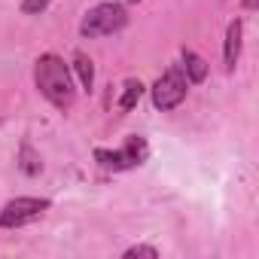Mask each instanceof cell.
Returning a JSON list of instances; mask_svg holds the SVG:
<instances>
[{
	"label": "cell",
	"instance_id": "6da1fadb",
	"mask_svg": "<svg viewBox=\"0 0 259 259\" xmlns=\"http://www.w3.org/2000/svg\"><path fill=\"white\" fill-rule=\"evenodd\" d=\"M34 85L58 110H70L76 104V85H73L70 64H64V58H58L55 52H46V55L37 58V64H34Z\"/></svg>",
	"mask_w": 259,
	"mask_h": 259
},
{
	"label": "cell",
	"instance_id": "7a4b0ae2",
	"mask_svg": "<svg viewBox=\"0 0 259 259\" xmlns=\"http://www.w3.org/2000/svg\"><path fill=\"white\" fill-rule=\"evenodd\" d=\"M128 25V10L122 7V4H98V7H92L85 16H82V22H79V37H85V40H98V37H110V34H116V31H122Z\"/></svg>",
	"mask_w": 259,
	"mask_h": 259
},
{
	"label": "cell",
	"instance_id": "3957f363",
	"mask_svg": "<svg viewBox=\"0 0 259 259\" xmlns=\"http://www.w3.org/2000/svg\"><path fill=\"white\" fill-rule=\"evenodd\" d=\"M150 156V144L141 135H132L119 150H95V162L104 171H132L138 165H144Z\"/></svg>",
	"mask_w": 259,
	"mask_h": 259
},
{
	"label": "cell",
	"instance_id": "277c9868",
	"mask_svg": "<svg viewBox=\"0 0 259 259\" xmlns=\"http://www.w3.org/2000/svg\"><path fill=\"white\" fill-rule=\"evenodd\" d=\"M150 95H153V107L162 110V113L180 107V104L186 101V95H189V79H186V73L180 70V64L168 67V70L153 82Z\"/></svg>",
	"mask_w": 259,
	"mask_h": 259
},
{
	"label": "cell",
	"instance_id": "5b68a950",
	"mask_svg": "<svg viewBox=\"0 0 259 259\" xmlns=\"http://www.w3.org/2000/svg\"><path fill=\"white\" fill-rule=\"evenodd\" d=\"M49 207H52V201H49V198H37V195L10 198L4 207H0V229H22V226H31V223L40 220Z\"/></svg>",
	"mask_w": 259,
	"mask_h": 259
},
{
	"label": "cell",
	"instance_id": "8992f818",
	"mask_svg": "<svg viewBox=\"0 0 259 259\" xmlns=\"http://www.w3.org/2000/svg\"><path fill=\"white\" fill-rule=\"evenodd\" d=\"M241 43H244V25H241V19H235V22H229V28H226V43H223V64H226L229 73H232V70L238 67V61H241Z\"/></svg>",
	"mask_w": 259,
	"mask_h": 259
},
{
	"label": "cell",
	"instance_id": "52a82bcc",
	"mask_svg": "<svg viewBox=\"0 0 259 259\" xmlns=\"http://www.w3.org/2000/svg\"><path fill=\"white\" fill-rule=\"evenodd\" d=\"M180 70L186 73L189 85H198V82L207 79V61H204L201 55H195L192 49H183V64H180Z\"/></svg>",
	"mask_w": 259,
	"mask_h": 259
},
{
	"label": "cell",
	"instance_id": "ba28073f",
	"mask_svg": "<svg viewBox=\"0 0 259 259\" xmlns=\"http://www.w3.org/2000/svg\"><path fill=\"white\" fill-rule=\"evenodd\" d=\"M73 70H76V76H79V85H82L85 92H92V89H95V61H92L85 52H76V55H73Z\"/></svg>",
	"mask_w": 259,
	"mask_h": 259
},
{
	"label": "cell",
	"instance_id": "9c48e42d",
	"mask_svg": "<svg viewBox=\"0 0 259 259\" xmlns=\"http://www.w3.org/2000/svg\"><path fill=\"white\" fill-rule=\"evenodd\" d=\"M144 92H147V89H144V82H141V79H128V82L122 85V98H119V110H122V113H132V110L138 107V101L144 98Z\"/></svg>",
	"mask_w": 259,
	"mask_h": 259
},
{
	"label": "cell",
	"instance_id": "30bf717a",
	"mask_svg": "<svg viewBox=\"0 0 259 259\" xmlns=\"http://www.w3.org/2000/svg\"><path fill=\"white\" fill-rule=\"evenodd\" d=\"M19 168H22V174H28V177H37V174L43 171V162H40V156L34 153L31 144H22V150H19Z\"/></svg>",
	"mask_w": 259,
	"mask_h": 259
},
{
	"label": "cell",
	"instance_id": "8fae6325",
	"mask_svg": "<svg viewBox=\"0 0 259 259\" xmlns=\"http://www.w3.org/2000/svg\"><path fill=\"white\" fill-rule=\"evenodd\" d=\"M125 259H135V256H147V259H159V250L156 247H150V244H135V247H128L125 253H122Z\"/></svg>",
	"mask_w": 259,
	"mask_h": 259
},
{
	"label": "cell",
	"instance_id": "7c38bea8",
	"mask_svg": "<svg viewBox=\"0 0 259 259\" xmlns=\"http://www.w3.org/2000/svg\"><path fill=\"white\" fill-rule=\"evenodd\" d=\"M49 4L52 0H22V13L25 16H40V13L49 10Z\"/></svg>",
	"mask_w": 259,
	"mask_h": 259
},
{
	"label": "cell",
	"instance_id": "4fadbf2b",
	"mask_svg": "<svg viewBox=\"0 0 259 259\" xmlns=\"http://www.w3.org/2000/svg\"><path fill=\"white\" fill-rule=\"evenodd\" d=\"M241 7H244V10H256V7H259V0H241Z\"/></svg>",
	"mask_w": 259,
	"mask_h": 259
},
{
	"label": "cell",
	"instance_id": "5bb4252c",
	"mask_svg": "<svg viewBox=\"0 0 259 259\" xmlns=\"http://www.w3.org/2000/svg\"><path fill=\"white\" fill-rule=\"evenodd\" d=\"M128 4H141V0H128Z\"/></svg>",
	"mask_w": 259,
	"mask_h": 259
},
{
	"label": "cell",
	"instance_id": "9a60e30c",
	"mask_svg": "<svg viewBox=\"0 0 259 259\" xmlns=\"http://www.w3.org/2000/svg\"><path fill=\"white\" fill-rule=\"evenodd\" d=\"M0 125H4V119H0Z\"/></svg>",
	"mask_w": 259,
	"mask_h": 259
}]
</instances>
